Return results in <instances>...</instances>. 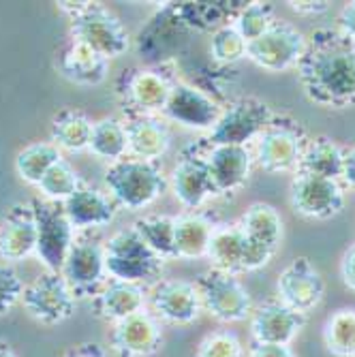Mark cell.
<instances>
[{"mask_svg":"<svg viewBox=\"0 0 355 357\" xmlns=\"http://www.w3.org/2000/svg\"><path fill=\"white\" fill-rule=\"evenodd\" d=\"M298 77L308 99L321 107H355V41L336 28H319L306 39Z\"/></svg>","mask_w":355,"mask_h":357,"instance_id":"1","label":"cell"},{"mask_svg":"<svg viewBox=\"0 0 355 357\" xmlns=\"http://www.w3.org/2000/svg\"><path fill=\"white\" fill-rule=\"evenodd\" d=\"M58 9L71 20V39L86 43L107 60L122 56L131 45L118 15L99 3H58Z\"/></svg>","mask_w":355,"mask_h":357,"instance_id":"2","label":"cell"},{"mask_svg":"<svg viewBox=\"0 0 355 357\" xmlns=\"http://www.w3.org/2000/svg\"><path fill=\"white\" fill-rule=\"evenodd\" d=\"M105 248V266L112 280L133 282V284H156L160 280L165 259H160L133 229L116 231L107 242H103Z\"/></svg>","mask_w":355,"mask_h":357,"instance_id":"3","label":"cell"},{"mask_svg":"<svg viewBox=\"0 0 355 357\" xmlns=\"http://www.w3.org/2000/svg\"><path fill=\"white\" fill-rule=\"evenodd\" d=\"M112 199L128 210H142L154 204L165 190V176L152 160L122 158L105 174Z\"/></svg>","mask_w":355,"mask_h":357,"instance_id":"4","label":"cell"},{"mask_svg":"<svg viewBox=\"0 0 355 357\" xmlns=\"http://www.w3.org/2000/svg\"><path fill=\"white\" fill-rule=\"evenodd\" d=\"M60 276L71 289L75 300H94L101 294V289L109 282V274L105 266V248L99 236L92 231H82L75 236Z\"/></svg>","mask_w":355,"mask_h":357,"instance_id":"5","label":"cell"},{"mask_svg":"<svg viewBox=\"0 0 355 357\" xmlns=\"http://www.w3.org/2000/svg\"><path fill=\"white\" fill-rule=\"evenodd\" d=\"M274 112L268 103L257 96H240L222 107L218 122L212 126L210 135L204 139L208 146H246L259 137L270 122Z\"/></svg>","mask_w":355,"mask_h":357,"instance_id":"6","label":"cell"},{"mask_svg":"<svg viewBox=\"0 0 355 357\" xmlns=\"http://www.w3.org/2000/svg\"><path fill=\"white\" fill-rule=\"evenodd\" d=\"M308 137L298 120L274 116L270 126L255 139V160L268 174L298 172V163Z\"/></svg>","mask_w":355,"mask_h":357,"instance_id":"7","label":"cell"},{"mask_svg":"<svg viewBox=\"0 0 355 357\" xmlns=\"http://www.w3.org/2000/svg\"><path fill=\"white\" fill-rule=\"evenodd\" d=\"M176 77L163 69H128L116 82V94L126 118L163 112Z\"/></svg>","mask_w":355,"mask_h":357,"instance_id":"8","label":"cell"},{"mask_svg":"<svg viewBox=\"0 0 355 357\" xmlns=\"http://www.w3.org/2000/svg\"><path fill=\"white\" fill-rule=\"evenodd\" d=\"M202 308L220 323H240L252 314V300L238 276L214 268L202 272L195 280Z\"/></svg>","mask_w":355,"mask_h":357,"instance_id":"9","label":"cell"},{"mask_svg":"<svg viewBox=\"0 0 355 357\" xmlns=\"http://www.w3.org/2000/svg\"><path fill=\"white\" fill-rule=\"evenodd\" d=\"M30 208L35 212L37 220V257L41 264L47 268V272H58L62 270L64 259H67L73 240H75V229L71 220L64 214L62 204L58 202H47V199H32Z\"/></svg>","mask_w":355,"mask_h":357,"instance_id":"10","label":"cell"},{"mask_svg":"<svg viewBox=\"0 0 355 357\" xmlns=\"http://www.w3.org/2000/svg\"><path fill=\"white\" fill-rule=\"evenodd\" d=\"M306 50V37L289 22L274 20V24L264 32L259 39L246 43V58L257 67L270 73H280L298 62Z\"/></svg>","mask_w":355,"mask_h":357,"instance_id":"11","label":"cell"},{"mask_svg":"<svg viewBox=\"0 0 355 357\" xmlns=\"http://www.w3.org/2000/svg\"><path fill=\"white\" fill-rule=\"evenodd\" d=\"M75 296L58 272H43L32 282L24 287L22 304L26 312L43 323V326H58L75 312Z\"/></svg>","mask_w":355,"mask_h":357,"instance_id":"12","label":"cell"},{"mask_svg":"<svg viewBox=\"0 0 355 357\" xmlns=\"http://www.w3.org/2000/svg\"><path fill=\"white\" fill-rule=\"evenodd\" d=\"M289 204L296 214L304 218L328 220L342 212L345 192L338 180L296 174L292 186H289Z\"/></svg>","mask_w":355,"mask_h":357,"instance_id":"13","label":"cell"},{"mask_svg":"<svg viewBox=\"0 0 355 357\" xmlns=\"http://www.w3.org/2000/svg\"><path fill=\"white\" fill-rule=\"evenodd\" d=\"M278 300L292 310L308 317L326 298V280L306 257H296L278 274Z\"/></svg>","mask_w":355,"mask_h":357,"instance_id":"14","label":"cell"},{"mask_svg":"<svg viewBox=\"0 0 355 357\" xmlns=\"http://www.w3.org/2000/svg\"><path fill=\"white\" fill-rule=\"evenodd\" d=\"M163 114L167 120L180 126L197 128V131H212V126L222 114V107L206 90L176 79Z\"/></svg>","mask_w":355,"mask_h":357,"instance_id":"15","label":"cell"},{"mask_svg":"<svg viewBox=\"0 0 355 357\" xmlns=\"http://www.w3.org/2000/svg\"><path fill=\"white\" fill-rule=\"evenodd\" d=\"M163 328L156 314L146 310L114 323L109 349L116 357H150L163 347Z\"/></svg>","mask_w":355,"mask_h":357,"instance_id":"16","label":"cell"},{"mask_svg":"<svg viewBox=\"0 0 355 357\" xmlns=\"http://www.w3.org/2000/svg\"><path fill=\"white\" fill-rule=\"evenodd\" d=\"M154 314L174 326H190L202 314V300L195 282L165 278L158 280L150 294Z\"/></svg>","mask_w":355,"mask_h":357,"instance_id":"17","label":"cell"},{"mask_svg":"<svg viewBox=\"0 0 355 357\" xmlns=\"http://www.w3.org/2000/svg\"><path fill=\"white\" fill-rule=\"evenodd\" d=\"M304 326H306V317L285 306L278 298L266 300L264 304L252 308L250 314L252 342L289 347Z\"/></svg>","mask_w":355,"mask_h":357,"instance_id":"18","label":"cell"},{"mask_svg":"<svg viewBox=\"0 0 355 357\" xmlns=\"http://www.w3.org/2000/svg\"><path fill=\"white\" fill-rule=\"evenodd\" d=\"M172 188H174L176 199L186 210H197L210 197H218L206 160L195 146H190L178 160V165L174 167Z\"/></svg>","mask_w":355,"mask_h":357,"instance_id":"19","label":"cell"},{"mask_svg":"<svg viewBox=\"0 0 355 357\" xmlns=\"http://www.w3.org/2000/svg\"><path fill=\"white\" fill-rule=\"evenodd\" d=\"M202 156L208 165L216 195L236 192L248 182L252 154L246 146H208Z\"/></svg>","mask_w":355,"mask_h":357,"instance_id":"20","label":"cell"},{"mask_svg":"<svg viewBox=\"0 0 355 357\" xmlns=\"http://www.w3.org/2000/svg\"><path fill=\"white\" fill-rule=\"evenodd\" d=\"M64 214L71 220L73 229L94 231L109 225L116 218L118 204L112 199L109 192L92 188L82 182V186L71 195L67 202H62Z\"/></svg>","mask_w":355,"mask_h":357,"instance_id":"21","label":"cell"},{"mask_svg":"<svg viewBox=\"0 0 355 357\" xmlns=\"http://www.w3.org/2000/svg\"><path fill=\"white\" fill-rule=\"evenodd\" d=\"M58 71L73 84L96 86L109 73V60L77 39H69L56 56Z\"/></svg>","mask_w":355,"mask_h":357,"instance_id":"22","label":"cell"},{"mask_svg":"<svg viewBox=\"0 0 355 357\" xmlns=\"http://www.w3.org/2000/svg\"><path fill=\"white\" fill-rule=\"evenodd\" d=\"M37 250V220L30 206L15 204L0 225V259L22 261Z\"/></svg>","mask_w":355,"mask_h":357,"instance_id":"23","label":"cell"},{"mask_svg":"<svg viewBox=\"0 0 355 357\" xmlns=\"http://www.w3.org/2000/svg\"><path fill=\"white\" fill-rule=\"evenodd\" d=\"M248 238L240 229V225H220L214 227L210 244H208V259L212 268L232 276H240L248 272Z\"/></svg>","mask_w":355,"mask_h":357,"instance_id":"24","label":"cell"},{"mask_svg":"<svg viewBox=\"0 0 355 357\" xmlns=\"http://www.w3.org/2000/svg\"><path fill=\"white\" fill-rule=\"evenodd\" d=\"M246 0H214V3H174L172 11L186 30L214 32L236 22L238 13L246 7Z\"/></svg>","mask_w":355,"mask_h":357,"instance_id":"25","label":"cell"},{"mask_svg":"<svg viewBox=\"0 0 355 357\" xmlns=\"http://www.w3.org/2000/svg\"><path fill=\"white\" fill-rule=\"evenodd\" d=\"M128 152L142 160H154L163 156L172 146L169 126L158 116H133L126 118Z\"/></svg>","mask_w":355,"mask_h":357,"instance_id":"26","label":"cell"},{"mask_svg":"<svg viewBox=\"0 0 355 357\" xmlns=\"http://www.w3.org/2000/svg\"><path fill=\"white\" fill-rule=\"evenodd\" d=\"M146 306L144 287L133 282L112 280L101 289V294L92 300V310L99 319L118 323L131 314L142 312Z\"/></svg>","mask_w":355,"mask_h":357,"instance_id":"27","label":"cell"},{"mask_svg":"<svg viewBox=\"0 0 355 357\" xmlns=\"http://www.w3.org/2000/svg\"><path fill=\"white\" fill-rule=\"evenodd\" d=\"M342 146H338L334 139L319 135L306 142L298 172L296 174H308L317 178H330V180H340L342 174Z\"/></svg>","mask_w":355,"mask_h":357,"instance_id":"28","label":"cell"},{"mask_svg":"<svg viewBox=\"0 0 355 357\" xmlns=\"http://www.w3.org/2000/svg\"><path fill=\"white\" fill-rule=\"evenodd\" d=\"M238 225L248 240L264 244L272 250H278V244L282 240V216L274 206L252 204L242 214Z\"/></svg>","mask_w":355,"mask_h":357,"instance_id":"29","label":"cell"},{"mask_svg":"<svg viewBox=\"0 0 355 357\" xmlns=\"http://www.w3.org/2000/svg\"><path fill=\"white\" fill-rule=\"evenodd\" d=\"M94 122L77 109H62L54 116L50 135L56 148H64L69 152H82L90 148Z\"/></svg>","mask_w":355,"mask_h":357,"instance_id":"30","label":"cell"},{"mask_svg":"<svg viewBox=\"0 0 355 357\" xmlns=\"http://www.w3.org/2000/svg\"><path fill=\"white\" fill-rule=\"evenodd\" d=\"M214 225L202 214L176 216V259H199L208 255Z\"/></svg>","mask_w":355,"mask_h":357,"instance_id":"31","label":"cell"},{"mask_svg":"<svg viewBox=\"0 0 355 357\" xmlns=\"http://www.w3.org/2000/svg\"><path fill=\"white\" fill-rule=\"evenodd\" d=\"M133 229L160 259H176V218L174 216H165V214L144 216L133 222Z\"/></svg>","mask_w":355,"mask_h":357,"instance_id":"32","label":"cell"},{"mask_svg":"<svg viewBox=\"0 0 355 357\" xmlns=\"http://www.w3.org/2000/svg\"><path fill=\"white\" fill-rule=\"evenodd\" d=\"M62 158L60 150L54 144L37 142L30 144L15 156V172L28 184H39L43 176Z\"/></svg>","mask_w":355,"mask_h":357,"instance_id":"33","label":"cell"},{"mask_svg":"<svg viewBox=\"0 0 355 357\" xmlns=\"http://www.w3.org/2000/svg\"><path fill=\"white\" fill-rule=\"evenodd\" d=\"M324 342L336 357H355V308H340L328 317Z\"/></svg>","mask_w":355,"mask_h":357,"instance_id":"34","label":"cell"},{"mask_svg":"<svg viewBox=\"0 0 355 357\" xmlns=\"http://www.w3.org/2000/svg\"><path fill=\"white\" fill-rule=\"evenodd\" d=\"M90 150L107 160H118L124 158L128 152V139H126V128L122 122L114 118H103L99 122H94L92 126V137H90Z\"/></svg>","mask_w":355,"mask_h":357,"instance_id":"35","label":"cell"},{"mask_svg":"<svg viewBox=\"0 0 355 357\" xmlns=\"http://www.w3.org/2000/svg\"><path fill=\"white\" fill-rule=\"evenodd\" d=\"M39 190L50 197L52 202H67L71 195L82 186V180L77 176V172L71 167V163H67L64 158H60L58 163L43 176V180L37 184Z\"/></svg>","mask_w":355,"mask_h":357,"instance_id":"36","label":"cell"},{"mask_svg":"<svg viewBox=\"0 0 355 357\" xmlns=\"http://www.w3.org/2000/svg\"><path fill=\"white\" fill-rule=\"evenodd\" d=\"M274 7L270 3H259V0H250V3L238 13L234 26L242 35L246 43L259 39L264 32L274 24Z\"/></svg>","mask_w":355,"mask_h":357,"instance_id":"37","label":"cell"},{"mask_svg":"<svg viewBox=\"0 0 355 357\" xmlns=\"http://www.w3.org/2000/svg\"><path fill=\"white\" fill-rule=\"evenodd\" d=\"M210 56L214 58V62L225 64V67H229V64H236L242 58H246V41L242 39V35L236 30L234 24L216 30L212 35Z\"/></svg>","mask_w":355,"mask_h":357,"instance_id":"38","label":"cell"},{"mask_svg":"<svg viewBox=\"0 0 355 357\" xmlns=\"http://www.w3.org/2000/svg\"><path fill=\"white\" fill-rule=\"evenodd\" d=\"M195 357H244V344L236 332L214 330L202 338Z\"/></svg>","mask_w":355,"mask_h":357,"instance_id":"39","label":"cell"},{"mask_svg":"<svg viewBox=\"0 0 355 357\" xmlns=\"http://www.w3.org/2000/svg\"><path fill=\"white\" fill-rule=\"evenodd\" d=\"M24 287L26 284L11 266L0 264V314H7L17 302H22Z\"/></svg>","mask_w":355,"mask_h":357,"instance_id":"40","label":"cell"},{"mask_svg":"<svg viewBox=\"0 0 355 357\" xmlns=\"http://www.w3.org/2000/svg\"><path fill=\"white\" fill-rule=\"evenodd\" d=\"M248 357H298L292 347L285 344H264V342H252L248 349Z\"/></svg>","mask_w":355,"mask_h":357,"instance_id":"41","label":"cell"},{"mask_svg":"<svg viewBox=\"0 0 355 357\" xmlns=\"http://www.w3.org/2000/svg\"><path fill=\"white\" fill-rule=\"evenodd\" d=\"M338 32H342L345 37L353 39L355 41V0H351V3H347L338 17H336V26H334Z\"/></svg>","mask_w":355,"mask_h":357,"instance_id":"42","label":"cell"},{"mask_svg":"<svg viewBox=\"0 0 355 357\" xmlns=\"http://www.w3.org/2000/svg\"><path fill=\"white\" fill-rule=\"evenodd\" d=\"M340 276L345 287L355 291V244H351L340 259Z\"/></svg>","mask_w":355,"mask_h":357,"instance_id":"43","label":"cell"},{"mask_svg":"<svg viewBox=\"0 0 355 357\" xmlns=\"http://www.w3.org/2000/svg\"><path fill=\"white\" fill-rule=\"evenodd\" d=\"M287 5L298 15H319L330 9V3H326V0H321V3H312V0H300V3H296V0H292V3H287Z\"/></svg>","mask_w":355,"mask_h":357,"instance_id":"44","label":"cell"},{"mask_svg":"<svg viewBox=\"0 0 355 357\" xmlns=\"http://www.w3.org/2000/svg\"><path fill=\"white\" fill-rule=\"evenodd\" d=\"M340 180L355 188V146H349L342 150V174H340Z\"/></svg>","mask_w":355,"mask_h":357,"instance_id":"45","label":"cell"},{"mask_svg":"<svg viewBox=\"0 0 355 357\" xmlns=\"http://www.w3.org/2000/svg\"><path fill=\"white\" fill-rule=\"evenodd\" d=\"M64 357H107V351L99 342H82L71 347Z\"/></svg>","mask_w":355,"mask_h":357,"instance_id":"46","label":"cell"},{"mask_svg":"<svg viewBox=\"0 0 355 357\" xmlns=\"http://www.w3.org/2000/svg\"><path fill=\"white\" fill-rule=\"evenodd\" d=\"M0 357H17V353L7 342H0Z\"/></svg>","mask_w":355,"mask_h":357,"instance_id":"47","label":"cell"}]
</instances>
